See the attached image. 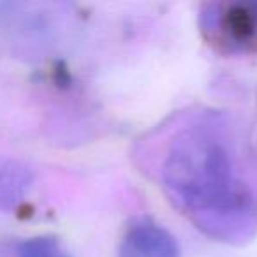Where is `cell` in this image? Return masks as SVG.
<instances>
[{
  "label": "cell",
  "instance_id": "obj_3",
  "mask_svg": "<svg viewBox=\"0 0 257 257\" xmlns=\"http://www.w3.org/2000/svg\"><path fill=\"white\" fill-rule=\"evenodd\" d=\"M118 257H180V248L168 229L143 218L127 229Z\"/></svg>",
  "mask_w": 257,
  "mask_h": 257
},
{
  "label": "cell",
  "instance_id": "obj_4",
  "mask_svg": "<svg viewBox=\"0 0 257 257\" xmlns=\"http://www.w3.org/2000/svg\"><path fill=\"white\" fill-rule=\"evenodd\" d=\"M32 187V173L18 161H0V210H15Z\"/></svg>",
  "mask_w": 257,
  "mask_h": 257
},
{
  "label": "cell",
  "instance_id": "obj_1",
  "mask_svg": "<svg viewBox=\"0 0 257 257\" xmlns=\"http://www.w3.org/2000/svg\"><path fill=\"white\" fill-rule=\"evenodd\" d=\"M175 204L208 236L243 241L257 227L253 192L238 176L227 145L213 128L196 125L171 145L162 169Z\"/></svg>",
  "mask_w": 257,
  "mask_h": 257
},
{
  "label": "cell",
  "instance_id": "obj_2",
  "mask_svg": "<svg viewBox=\"0 0 257 257\" xmlns=\"http://www.w3.org/2000/svg\"><path fill=\"white\" fill-rule=\"evenodd\" d=\"M203 39L227 57H257V0H224L199 11Z\"/></svg>",
  "mask_w": 257,
  "mask_h": 257
},
{
  "label": "cell",
  "instance_id": "obj_5",
  "mask_svg": "<svg viewBox=\"0 0 257 257\" xmlns=\"http://www.w3.org/2000/svg\"><path fill=\"white\" fill-rule=\"evenodd\" d=\"M15 257H72L53 236H32L13 246Z\"/></svg>",
  "mask_w": 257,
  "mask_h": 257
}]
</instances>
